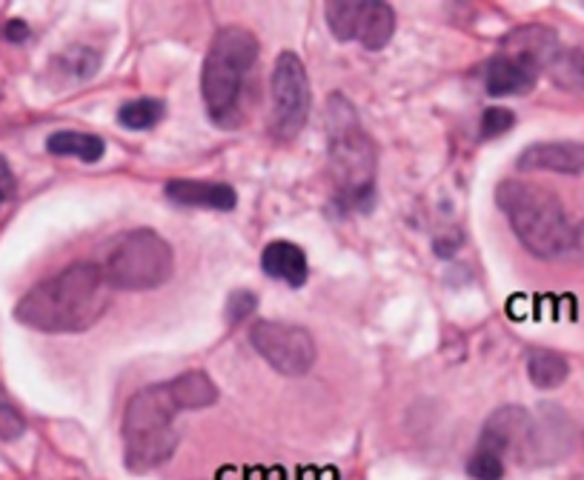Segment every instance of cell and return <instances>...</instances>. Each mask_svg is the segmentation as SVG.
Here are the masks:
<instances>
[{
  "label": "cell",
  "mask_w": 584,
  "mask_h": 480,
  "mask_svg": "<svg viewBox=\"0 0 584 480\" xmlns=\"http://www.w3.org/2000/svg\"><path fill=\"white\" fill-rule=\"evenodd\" d=\"M47 149L52 155H70V158L95 163V160L104 158L107 144L98 135H86V132H54V135H49Z\"/></svg>",
  "instance_id": "obj_14"
},
{
  "label": "cell",
  "mask_w": 584,
  "mask_h": 480,
  "mask_svg": "<svg viewBox=\"0 0 584 480\" xmlns=\"http://www.w3.org/2000/svg\"><path fill=\"white\" fill-rule=\"evenodd\" d=\"M522 172H559L584 175V144H536L519 158Z\"/></svg>",
  "instance_id": "obj_11"
},
{
  "label": "cell",
  "mask_w": 584,
  "mask_h": 480,
  "mask_svg": "<svg viewBox=\"0 0 584 480\" xmlns=\"http://www.w3.org/2000/svg\"><path fill=\"white\" fill-rule=\"evenodd\" d=\"M24 432V418L9 404V397L0 392V438H17Z\"/></svg>",
  "instance_id": "obj_20"
},
{
  "label": "cell",
  "mask_w": 584,
  "mask_h": 480,
  "mask_svg": "<svg viewBox=\"0 0 584 480\" xmlns=\"http://www.w3.org/2000/svg\"><path fill=\"white\" fill-rule=\"evenodd\" d=\"M261 267L269 278L290 283L292 290H299V286L307 283V258H304V251L295 244H290V241H272V244L264 249Z\"/></svg>",
  "instance_id": "obj_13"
},
{
  "label": "cell",
  "mask_w": 584,
  "mask_h": 480,
  "mask_svg": "<svg viewBox=\"0 0 584 480\" xmlns=\"http://www.w3.org/2000/svg\"><path fill=\"white\" fill-rule=\"evenodd\" d=\"M527 374L538 389H556L568 378V360L550 349H536L527 360Z\"/></svg>",
  "instance_id": "obj_15"
},
{
  "label": "cell",
  "mask_w": 584,
  "mask_h": 480,
  "mask_svg": "<svg viewBox=\"0 0 584 480\" xmlns=\"http://www.w3.org/2000/svg\"><path fill=\"white\" fill-rule=\"evenodd\" d=\"M227 309H230L227 315H230L232 323H239L241 318H246V315L255 309V295L253 292H235V295L230 297V306H227Z\"/></svg>",
  "instance_id": "obj_21"
},
{
  "label": "cell",
  "mask_w": 584,
  "mask_h": 480,
  "mask_svg": "<svg viewBox=\"0 0 584 480\" xmlns=\"http://www.w3.org/2000/svg\"><path fill=\"white\" fill-rule=\"evenodd\" d=\"M496 200L501 212L508 214L519 241L538 258H561L576 246V226L570 223L553 192L542 189L536 183L504 181L496 189Z\"/></svg>",
  "instance_id": "obj_4"
},
{
  "label": "cell",
  "mask_w": 584,
  "mask_h": 480,
  "mask_svg": "<svg viewBox=\"0 0 584 480\" xmlns=\"http://www.w3.org/2000/svg\"><path fill=\"white\" fill-rule=\"evenodd\" d=\"M15 195V175H12V169L3 158H0V206L7 204L9 198Z\"/></svg>",
  "instance_id": "obj_22"
},
{
  "label": "cell",
  "mask_w": 584,
  "mask_h": 480,
  "mask_svg": "<svg viewBox=\"0 0 584 480\" xmlns=\"http://www.w3.org/2000/svg\"><path fill=\"white\" fill-rule=\"evenodd\" d=\"M515 114L504 107H492L487 109L485 118H482V137H496L504 135V132L513 130Z\"/></svg>",
  "instance_id": "obj_19"
},
{
  "label": "cell",
  "mask_w": 584,
  "mask_h": 480,
  "mask_svg": "<svg viewBox=\"0 0 584 480\" xmlns=\"http://www.w3.org/2000/svg\"><path fill=\"white\" fill-rule=\"evenodd\" d=\"M250 341L272 369H278L281 374H290V378L307 374L309 366L316 364V341L309 337L304 327L261 320L250 332Z\"/></svg>",
  "instance_id": "obj_10"
},
{
  "label": "cell",
  "mask_w": 584,
  "mask_h": 480,
  "mask_svg": "<svg viewBox=\"0 0 584 480\" xmlns=\"http://www.w3.org/2000/svg\"><path fill=\"white\" fill-rule=\"evenodd\" d=\"M467 472L470 478L476 480H501L504 478V460H501L499 452L490 450V446H478V452L473 455V460H470Z\"/></svg>",
  "instance_id": "obj_18"
},
{
  "label": "cell",
  "mask_w": 584,
  "mask_h": 480,
  "mask_svg": "<svg viewBox=\"0 0 584 480\" xmlns=\"http://www.w3.org/2000/svg\"><path fill=\"white\" fill-rule=\"evenodd\" d=\"M163 118V103L155 98H138L130 100V103H123L118 109V121L126 130H153L155 123Z\"/></svg>",
  "instance_id": "obj_16"
},
{
  "label": "cell",
  "mask_w": 584,
  "mask_h": 480,
  "mask_svg": "<svg viewBox=\"0 0 584 480\" xmlns=\"http://www.w3.org/2000/svg\"><path fill=\"white\" fill-rule=\"evenodd\" d=\"M167 195L170 200L181 206H200V209H218V212H230L235 209V189L227 183H198V181H170L167 183Z\"/></svg>",
  "instance_id": "obj_12"
},
{
  "label": "cell",
  "mask_w": 584,
  "mask_h": 480,
  "mask_svg": "<svg viewBox=\"0 0 584 480\" xmlns=\"http://www.w3.org/2000/svg\"><path fill=\"white\" fill-rule=\"evenodd\" d=\"M58 63L66 69V77H72V81H86V77L95 75V69H98L100 58H98V52H93V49L77 46V49H72V52L61 54V58H58Z\"/></svg>",
  "instance_id": "obj_17"
},
{
  "label": "cell",
  "mask_w": 584,
  "mask_h": 480,
  "mask_svg": "<svg viewBox=\"0 0 584 480\" xmlns=\"http://www.w3.org/2000/svg\"><path fill=\"white\" fill-rule=\"evenodd\" d=\"M3 32H7L9 40H26V35H29V26L21 21H12V23H7V29Z\"/></svg>",
  "instance_id": "obj_23"
},
{
  "label": "cell",
  "mask_w": 584,
  "mask_h": 480,
  "mask_svg": "<svg viewBox=\"0 0 584 480\" xmlns=\"http://www.w3.org/2000/svg\"><path fill=\"white\" fill-rule=\"evenodd\" d=\"M553 32L542 26L513 32L504 40V52L496 54L487 63V91L492 98H510V95H527L536 86L538 72L556 61Z\"/></svg>",
  "instance_id": "obj_6"
},
{
  "label": "cell",
  "mask_w": 584,
  "mask_h": 480,
  "mask_svg": "<svg viewBox=\"0 0 584 480\" xmlns=\"http://www.w3.org/2000/svg\"><path fill=\"white\" fill-rule=\"evenodd\" d=\"M172 263L175 260L170 244L153 229H138L118 241L115 249L109 251L104 272L112 290L144 292L170 281Z\"/></svg>",
  "instance_id": "obj_7"
},
{
  "label": "cell",
  "mask_w": 584,
  "mask_h": 480,
  "mask_svg": "<svg viewBox=\"0 0 584 480\" xmlns=\"http://www.w3.org/2000/svg\"><path fill=\"white\" fill-rule=\"evenodd\" d=\"M255 63H258V40L253 32L227 26L212 38L200 72V95L209 118L223 130H235L244 121L246 86Z\"/></svg>",
  "instance_id": "obj_3"
},
{
  "label": "cell",
  "mask_w": 584,
  "mask_h": 480,
  "mask_svg": "<svg viewBox=\"0 0 584 480\" xmlns=\"http://www.w3.org/2000/svg\"><path fill=\"white\" fill-rule=\"evenodd\" d=\"M327 23L339 40H358L367 49H385L396 32L392 7L378 0H332L327 3Z\"/></svg>",
  "instance_id": "obj_9"
},
{
  "label": "cell",
  "mask_w": 584,
  "mask_h": 480,
  "mask_svg": "<svg viewBox=\"0 0 584 480\" xmlns=\"http://www.w3.org/2000/svg\"><path fill=\"white\" fill-rule=\"evenodd\" d=\"M269 91H272L269 130L281 140H292L304 130L309 114V81L307 69L299 61V54H278L272 77H269Z\"/></svg>",
  "instance_id": "obj_8"
},
{
  "label": "cell",
  "mask_w": 584,
  "mask_h": 480,
  "mask_svg": "<svg viewBox=\"0 0 584 480\" xmlns=\"http://www.w3.org/2000/svg\"><path fill=\"white\" fill-rule=\"evenodd\" d=\"M218 401L216 383L204 372L178 374L167 383L141 389L132 395L123 411V441H126V466L135 472H149L167 464L178 446L172 418L178 411L200 409Z\"/></svg>",
  "instance_id": "obj_1"
},
{
  "label": "cell",
  "mask_w": 584,
  "mask_h": 480,
  "mask_svg": "<svg viewBox=\"0 0 584 480\" xmlns=\"http://www.w3.org/2000/svg\"><path fill=\"white\" fill-rule=\"evenodd\" d=\"M107 272L95 263H72L38 283L17 304L15 318L40 332H86L109 309Z\"/></svg>",
  "instance_id": "obj_2"
},
{
  "label": "cell",
  "mask_w": 584,
  "mask_h": 480,
  "mask_svg": "<svg viewBox=\"0 0 584 480\" xmlns=\"http://www.w3.org/2000/svg\"><path fill=\"white\" fill-rule=\"evenodd\" d=\"M327 132H330V172L341 204L350 209H364L376 192V144L362 130L353 107L339 95H332L327 107Z\"/></svg>",
  "instance_id": "obj_5"
}]
</instances>
